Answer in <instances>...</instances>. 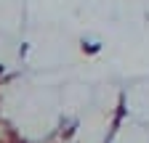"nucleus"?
Instances as JSON below:
<instances>
[{
  "mask_svg": "<svg viewBox=\"0 0 149 143\" xmlns=\"http://www.w3.org/2000/svg\"><path fill=\"white\" fill-rule=\"evenodd\" d=\"M3 72H6V69H3V66H0V82H3Z\"/></svg>",
  "mask_w": 149,
  "mask_h": 143,
  "instance_id": "1",
  "label": "nucleus"
}]
</instances>
